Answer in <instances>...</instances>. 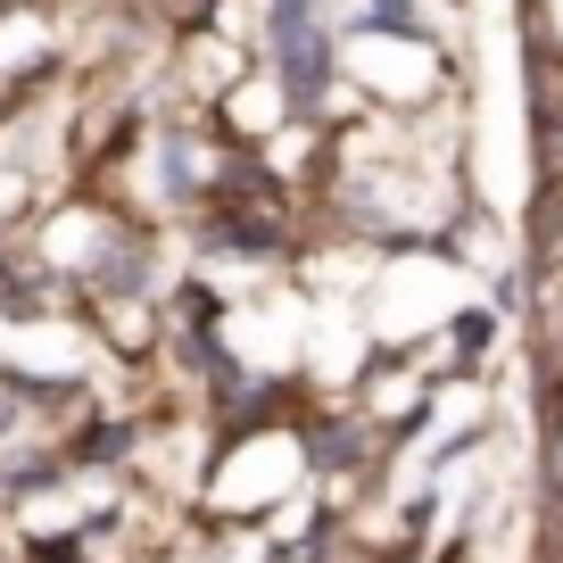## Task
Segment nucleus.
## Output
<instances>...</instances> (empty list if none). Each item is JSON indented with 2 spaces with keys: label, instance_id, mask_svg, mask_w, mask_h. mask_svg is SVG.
I'll use <instances>...</instances> for the list:
<instances>
[{
  "label": "nucleus",
  "instance_id": "nucleus-1",
  "mask_svg": "<svg viewBox=\"0 0 563 563\" xmlns=\"http://www.w3.org/2000/svg\"><path fill=\"white\" fill-rule=\"evenodd\" d=\"M340 75L356 91H373L382 108H422L431 91L448 84V58L415 34V25H356L340 42Z\"/></svg>",
  "mask_w": 563,
  "mask_h": 563
},
{
  "label": "nucleus",
  "instance_id": "nucleus-2",
  "mask_svg": "<svg viewBox=\"0 0 563 563\" xmlns=\"http://www.w3.org/2000/svg\"><path fill=\"white\" fill-rule=\"evenodd\" d=\"M530 34H539V51L563 67V0H530Z\"/></svg>",
  "mask_w": 563,
  "mask_h": 563
}]
</instances>
